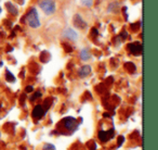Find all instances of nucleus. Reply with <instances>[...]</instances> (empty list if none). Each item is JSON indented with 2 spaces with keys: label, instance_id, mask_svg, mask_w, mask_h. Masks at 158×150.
<instances>
[{
  "label": "nucleus",
  "instance_id": "obj_8",
  "mask_svg": "<svg viewBox=\"0 0 158 150\" xmlns=\"http://www.w3.org/2000/svg\"><path fill=\"white\" fill-rule=\"evenodd\" d=\"M74 24H75V26L78 27V29H86L87 27V23L82 20V18L79 15V14H76V15L74 16Z\"/></svg>",
  "mask_w": 158,
  "mask_h": 150
},
{
  "label": "nucleus",
  "instance_id": "obj_16",
  "mask_svg": "<svg viewBox=\"0 0 158 150\" xmlns=\"http://www.w3.org/2000/svg\"><path fill=\"white\" fill-rule=\"evenodd\" d=\"M50 106H51V100H50V99L46 100V102H44V112H47V111L49 110V108H50Z\"/></svg>",
  "mask_w": 158,
  "mask_h": 150
},
{
  "label": "nucleus",
  "instance_id": "obj_3",
  "mask_svg": "<svg viewBox=\"0 0 158 150\" xmlns=\"http://www.w3.org/2000/svg\"><path fill=\"white\" fill-rule=\"evenodd\" d=\"M62 123L64 124L66 130H70V132H74V130H77L78 127V122L75 117H67L62 121Z\"/></svg>",
  "mask_w": 158,
  "mask_h": 150
},
{
  "label": "nucleus",
  "instance_id": "obj_7",
  "mask_svg": "<svg viewBox=\"0 0 158 150\" xmlns=\"http://www.w3.org/2000/svg\"><path fill=\"white\" fill-rule=\"evenodd\" d=\"M44 107L42 106H36L35 108H34V110H33V117L34 119H37V120H39V119H41L42 117H44Z\"/></svg>",
  "mask_w": 158,
  "mask_h": 150
},
{
  "label": "nucleus",
  "instance_id": "obj_18",
  "mask_svg": "<svg viewBox=\"0 0 158 150\" xmlns=\"http://www.w3.org/2000/svg\"><path fill=\"white\" fill-rule=\"evenodd\" d=\"M39 97H41V93H40V91H38V93H36L35 95H34L33 97L31 98V101H34L36 98H39Z\"/></svg>",
  "mask_w": 158,
  "mask_h": 150
},
{
  "label": "nucleus",
  "instance_id": "obj_17",
  "mask_svg": "<svg viewBox=\"0 0 158 150\" xmlns=\"http://www.w3.org/2000/svg\"><path fill=\"white\" fill-rule=\"evenodd\" d=\"M44 150H55V147L53 145H50V143H46L44 146Z\"/></svg>",
  "mask_w": 158,
  "mask_h": 150
},
{
  "label": "nucleus",
  "instance_id": "obj_2",
  "mask_svg": "<svg viewBox=\"0 0 158 150\" xmlns=\"http://www.w3.org/2000/svg\"><path fill=\"white\" fill-rule=\"evenodd\" d=\"M40 8L44 10V12L46 14H52L55 11V3L53 0H42L40 2Z\"/></svg>",
  "mask_w": 158,
  "mask_h": 150
},
{
  "label": "nucleus",
  "instance_id": "obj_12",
  "mask_svg": "<svg viewBox=\"0 0 158 150\" xmlns=\"http://www.w3.org/2000/svg\"><path fill=\"white\" fill-rule=\"evenodd\" d=\"M119 8V3L116 2V3H112V5L108 7V10H110V12H117V10H118Z\"/></svg>",
  "mask_w": 158,
  "mask_h": 150
},
{
  "label": "nucleus",
  "instance_id": "obj_15",
  "mask_svg": "<svg viewBox=\"0 0 158 150\" xmlns=\"http://www.w3.org/2000/svg\"><path fill=\"white\" fill-rule=\"evenodd\" d=\"M81 3L86 7H91L93 3V0H81Z\"/></svg>",
  "mask_w": 158,
  "mask_h": 150
},
{
  "label": "nucleus",
  "instance_id": "obj_19",
  "mask_svg": "<svg viewBox=\"0 0 158 150\" xmlns=\"http://www.w3.org/2000/svg\"><path fill=\"white\" fill-rule=\"evenodd\" d=\"M123 140H125V138H123V136H119V137H118V147H120V146L123 145Z\"/></svg>",
  "mask_w": 158,
  "mask_h": 150
},
{
  "label": "nucleus",
  "instance_id": "obj_9",
  "mask_svg": "<svg viewBox=\"0 0 158 150\" xmlns=\"http://www.w3.org/2000/svg\"><path fill=\"white\" fill-rule=\"evenodd\" d=\"M91 72V68L89 65H84L80 68V70H79V76L80 77H86V76H88L89 74H90Z\"/></svg>",
  "mask_w": 158,
  "mask_h": 150
},
{
  "label": "nucleus",
  "instance_id": "obj_5",
  "mask_svg": "<svg viewBox=\"0 0 158 150\" xmlns=\"http://www.w3.org/2000/svg\"><path fill=\"white\" fill-rule=\"evenodd\" d=\"M114 134H115V130H113V128L110 130H107V132H105V130H100L99 132V138L101 141L105 143V141H108L110 139H112L113 137H114Z\"/></svg>",
  "mask_w": 158,
  "mask_h": 150
},
{
  "label": "nucleus",
  "instance_id": "obj_4",
  "mask_svg": "<svg viewBox=\"0 0 158 150\" xmlns=\"http://www.w3.org/2000/svg\"><path fill=\"white\" fill-rule=\"evenodd\" d=\"M128 49L129 51L134 55H142V51H143V46L141 42H131V44L128 45Z\"/></svg>",
  "mask_w": 158,
  "mask_h": 150
},
{
  "label": "nucleus",
  "instance_id": "obj_1",
  "mask_svg": "<svg viewBox=\"0 0 158 150\" xmlns=\"http://www.w3.org/2000/svg\"><path fill=\"white\" fill-rule=\"evenodd\" d=\"M26 20H27V23L33 29H37V27L40 26V21H39V18H38V13L36 11L35 8L31 9V11L28 12V14L26 15Z\"/></svg>",
  "mask_w": 158,
  "mask_h": 150
},
{
  "label": "nucleus",
  "instance_id": "obj_14",
  "mask_svg": "<svg viewBox=\"0 0 158 150\" xmlns=\"http://www.w3.org/2000/svg\"><path fill=\"white\" fill-rule=\"evenodd\" d=\"M126 68H129L130 72H134L135 71V65H134L133 63H131V62H129V63H126Z\"/></svg>",
  "mask_w": 158,
  "mask_h": 150
},
{
  "label": "nucleus",
  "instance_id": "obj_6",
  "mask_svg": "<svg viewBox=\"0 0 158 150\" xmlns=\"http://www.w3.org/2000/svg\"><path fill=\"white\" fill-rule=\"evenodd\" d=\"M63 36L65 38H68V39H70V40H76L77 38H78V35H77V33L73 29H70V27L64 29Z\"/></svg>",
  "mask_w": 158,
  "mask_h": 150
},
{
  "label": "nucleus",
  "instance_id": "obj_20",
  "mask_svg": "<svg viewBox=\"0 0 158 150\" xmlns=\"http://www.w3.org/2000/svg\"><path fill=\"white\" fill-rule=\"evenodd\" d=\"M34 90V88L31 86H27L26 87V93H31Z\"/></svg>",
  "mask_w": 158,
  "mask_h": 150
},
{
  "label": "nucleus",
  "instance_id": "obj_10",
  "mask_svg": "<svg viewBox=\"0 0 158 150\" xmlns=\"http://www.w3.org/2000/svg\"><path fill=\"white\" fill-rule=\"evenodd\" d=\"M6 7H7V9L9 10V12L11 14H13V15H16L18 14V11H16V8L14 7L13 5H12L11 2H7L6 3Z\"/></svg>",
  "mask_w": 158,
  "mask_h": 150
},
{
  "label": "nucleus",
  "instance_id": "obj_13",
  "mask_svg": "<svg viewBox=\"0 0 158 150\" xmlns=\"http://www.w3.org/2000/svg\"><path fill=\"white\" fill-rule=\"evenodd\" d=\"M6 78H7L8 82H14V81H15V77H14L13 75L11 74V72L8 70H7V74H6Z\"/></svg>",
  "mask_w": 158,
  "mask_h": 150
},
{
  "label": "nucleus",
  "instance_id": "obj_11",
  "mask_svg": "<svg viewBox=\"0 0 158 150\" xmlns=\"http://www.w3.org/2000/svg\"><path fill=\"white\" fill-rule=\"evenodd\" d=\"M80 58H81L82 60H88L89 58H90V52H89V49L85 48L81 50V52H80Z\"/></svg>",
  "mask_w": 158,
  "mask_h": 150
}]
</instances>
